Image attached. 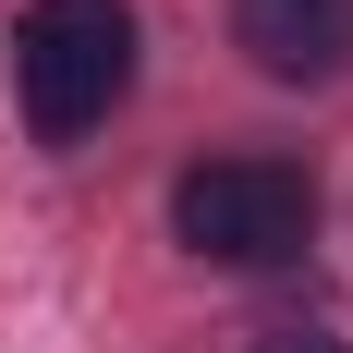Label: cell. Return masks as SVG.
<instances>
[{
	"label": "cell",
	"instance_id": "3",
	"mask_svg": "<svg viewBox=\"0 0 353 353\" xmlns=\"http://www.w3.org/2000/svg\"><path fill=\"white\" fill-rule=\"evenodd\" d=\"M232 37L268 85H329L353 61V0H232Z\"/></svg>",
	"mask_w": 353,
	"mask_h": 353
},
{
	"label": "cell",
	"instance_id": "4",
	"mask_svg": "<svg viewBox=\"0 0 353 353\" xmlns=\"http://www.w3.org/2000/svg\"><path fill=\"white\" fill-rule=\"evenodd\" d=\"M268 353H341V341H317V329H281V341H268Z\"/></svg>",
	"mask_w": 353,
	"mask_h": 353
},
{
	"label": "cell",
	"instance_id": "1",
	"mask_svg": "<svg viewBox=\"0 0 353 353\" xmlns=\"http://www.w3.org/2000/svg\"><path fill=\"white\" fill-rule=\"evenodd\" d=\"M12 73H25L37 146L98 134L110 110L134 98V12H122V0H37L25 37H12Z\"/></svg>",
	"mask_w": 353,
	"mask_h": 353
},
{
	"label": "cell",
	"instance_id": "2",
	"mask_svg": "<svg viewBox=\"0 0 353 353\" xmlns=\"http://www.w3.org/2000/svg\"><path fill=\"white\" fill-rule=\"evenodd\" d=\"M171 232L219 268H281L317 244V183L292 159H195L171 183Z\"/></svg>",
	"mask_w": 353,
	"mask_h": 353
}]
</instances>
